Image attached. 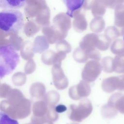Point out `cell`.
<instances>
[{"mask_svg": "<svg viewBox=\"0 0 124 124\" xmlns=\"http://www.w3.org/2000/svg\"><path fill=\"white\" fill-rule=\"evenodd\" d=\"M24 25L23 14L16 9H4L0 12V30L5 33H16Z\"/></svg>", "mask_w": 124, "mask_h": 124, "instance_id": "6da1fadb", "label": "cell"}, {"mask_svg": "<svg viewBox=\"0 0 124 124\" xmlns=\"http://www.w3.org/2000/svg\"><path fill=\"white\" fill-rule=\"evenodd\" d=\"M20 56L11 45L0 46V78L13 72L18 65Z\"/></svg>", "mask_w": 124, "mask_h": 124, "instance_id": "7a4b0ae2", "label": "cell"}, {"mask_svg": "<svg viewBox=\"0 0 124 124\" xmlns=\"http://www.w3.org/2000/svg\"><path fill=\"white\" fill-rule=\"evenodd\" d=\"M93 108L90 100L82 99L78 105L72 104L70 106L68 117L73 122H81L91 114Z\"/></svg>", "mask_w": 124, "mask_h": 124, "instance_id": "3957f363", "label": "cell"}, {"mask_svg": "<svg viewBox=\"0 0 124 124\" xmlns=\"http://www.w3.org/2000/svg\"><path fill=\"white\" fill-rule=\"evenodd\" d=\"M101 64L96 60L90 61L85 64L81 73L84 81L92 82L95 80L102 71Z\"/></svg>", "mask_w": 124, "mask_h": 124, "instance_id": "277c9868", "label": "cell"}, {"mask_svg": "<svg viewBox=\"0 0 124 124\" xmlns=\"http://www.w3.org/2000/svg\"><path fill=\"white\" fill-rule=\"evenodd\" d=\"M91 92V87L88 82L82 80L78 84L71 87L69 90L68 94L71 98L78 100L88 96Z\"/></svg>", "mask_w": 124, "mask_h": 124, "instance_id": "5b68a950", "label": "cell"}, {"mask_svg": "<svg viewBox=\"0 0 124 124\" xmlns=\"http://www.w3.org/2000/svg\"><path fill=\"white\" fill-rule=\"evenodd\" d=\"M54 81L56 87L59 90H63L68 85V81L61 65H56L54 67Z\"/></svg>", "mask_w": 124, "mask_h": 124, "instance_id": "8992f818", "label": "cell"}, {"mask_svg": "<svg viewBox=\"0 0 124 124\" xmlns=\"http://www.w3.org/2000/svg\"><path fill=\"white\" fill-rule=\"evenodd\" d=\"M120 77H111L105 79L102 83V89L106 93H110L116 90L121 89Z\"/></svg>", "mask_w": 124, "mask_h": 124, "instance_id": "52a82bcc", "label": "cell"}, {"mask_svg": "<svg viewBox=\"0 0 124 124\" xmlns=\"http://www.w3.org/2000/svg\"><path fill=\"white\" fill-rule=\"evenodd\" d=\"M108 103L117 111L124 114V94L117 93L112 94Z\"/></svg>", "mask_w": 124, "mask_h": 124, "instance_id": "ba28073f", "label": "cell"}, {"mask_svg": "<svg viewBox=\"0 0 124 124\" xmlns=\"http://www.w3.org/2000/svg\"><path fill=\"white\" fill-rule=\"evenodd\" d=\"M85 0H62L67 9L66 14L72 17L74 13L81 8Z\"/></svg>", "mask_w": 124, "mask_h": 124, "instance_id": "9c48e42d", "label": "cell"}, {"mask_svg": "<svg viewBox=\"0 0 124 124\" xmlns=\"http://www.w3.org/2000/svg\"><path fill=\"white\" fill-rule=\"evenodd\" d=\"M27 0H0V8L3 9H18L23 7Z\"/></svg>", "mask_w": 124, "mask_h": 124, "instance_id": "30bf717a", "label": "cell"}, {"mask_svg": "<svg viewBox=\"0 0 124 124\" xmlns=\"http://www.w3.org/2000/svg\"><path fill=\"white\" fill-rule=\"evenodd\" d=\"M114 72L117 73H124V55L117 56L113 62Z\"/></svg>", "mask_w": 124, "mask_h": 124, "instance_id": "8fae6325", "label": "cell"}, {"mask_svg": "<svg viewBox=\"0 0 124 124\" xmlns=\"http://www.w3.org/2000/svg\"><path fill=\"white\" fill-rule=\"evenodd\" d=\"M102 116L105 118L110 119L114 117L117 114V111L108 103L104 105L101 108Z\"/></svg>", "mask_w": 124, "mask_h": 124, "instance_id": "7c38bea8", "label": "cell"}, {"mask_svg": "<svg viewBox=\"0 0 124 124\" xmlns=\"http://www.w3.org/2000/svg\"><path fill=\"white\" fill-rule=\"evenodd\" d=\"M113 60L112 58L106 57L104 58L101 63L102 69L107 73H112L114 72L113 67Z\"/></svg>", "mask_w": 124, "mask_h": 124, "instance_id": "4fadbf2b", "label": "cell"}, {"mask_svg": "<svg viewBox=\"0 0 124 124\" xmlns=\"http://www.w3.org/2000/svg\"><path fill=\"white\" fill-rule=\"evenodd\" d=\"M0 124H19L18 121L12 118L7 113L0 111Z\"/></svg>", "mask_w": 124, "mask_h": 124, "instance_id": "5bb4252c", "label": "cell"}, {"mask_svg": "<svg viewBox=\"0 0 124 124\" xmlns=\"http://www.w3.org/2000/svg\"><path fill=\"white\" fill-rule=\"evenodd\" d=\"M66 109H67V108L64 105H59L55 108L56 111L57 112H59V113L63 112L66 111Z\"/></svg>", "mask_w": 124, "mask_h": 124, "instance_id": "9a60e30c", "label": "cell"}, {"mask_svg": "<svg viewBox=\"0 0 124 124\" xmlns=\"http://www.w3.org/2000/svg\"></svg>", "mask_w": 124, "mask_h": 124, "instance_id": "2e32d148", "label": "cell"}, {"mask_svg": "<svg viewBox=\"0 0 124 124\" xmlns=\"http://www.w3.org/2000/svg\"></svg>", "mask_w": 124, "mask_h": 124, "instance_id": "e0dca14e", "label": "cell"}]
</instances>
